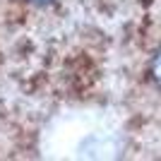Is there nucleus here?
<instances>
[{"instance_id": "f257e3e1", "label": "nucleus", "mask_w": 161, "mask_h": 161, "mask_svg": "<svg viewBox=\"0 0 161 161\" xmlns=\"http://www.w3.org/2000/svg\"><path fill=\"white\" fill-rule=\"evenodd\" d=\"M149 72H152V80L156 82V87L161 89V48L154 53V58H152V67H149Z\"/></svg>"}, {"instance_id": "f03ea898", "label": "nucleus", "mask_w": 161, "mask_h": 161, "mask_svg": "<svg viewBox=\"0 0 161 161\" xmlns=\"http://www.w3.org/2000/svg\"><path fill=\"white\" fill-rule=\"evenodd\" d=\"M31 5H39V7H46V5H51V3H55V0H29Z\"/></svg>"}]
</instances>
